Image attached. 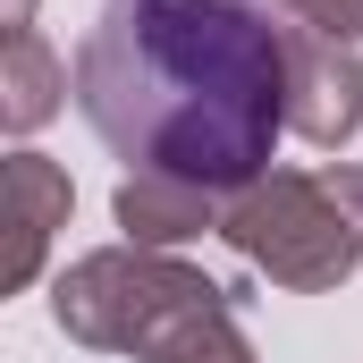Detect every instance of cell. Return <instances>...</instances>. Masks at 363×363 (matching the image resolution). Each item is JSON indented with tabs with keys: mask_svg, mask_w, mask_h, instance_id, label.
<instances>
[{
	"mask_svg": "<svg viewBox=\"0 0 363 363\" xmlns=\"http://www.w3.org/2000/svg\"><path fill=\"white\" fill-rule=\"evenodd\" d=\"M77 110L118 161L245 194L287 135V34L254 0H101L77 43Z\"/></svg>",
	"mask_w": 363,
	"mask_h": 363,
	"instance_id": "1",
	"label": "cell"
},
{
	"mask_svg": "<svg viewBox=\"0 0 363 363\" xmlns=\"http://www.w3.org/2000/svg\"><path fill=\"white\" fill-rule=\"evenodd\" d=\"M228 313V287H211L203 271H186L169 254H144V245H101L85 262H68L51 287V321L93 347V355H135L152 363L178 330Z\"/></svg>",
	"mask_w": 363,
	"mask_h": 363,
	"instance_id": "2",
	"label": "cell"
},
{
	"mask_svg": "<svg viewBox=\"0 0 363 363\" xmlns=\"http://www.w3.org/2000/svg\"><path fill=\"white\" fill-rule=\"evenodd\" d=\"M220 237L254 262L262 279L296 287V296H321V287H347L363 271V228L338 211V194L304 169H271L245 194H228V220Z\"/></svg>",
	"mask_w": 363,
	"mask_h": 363,
	"instance_id": "3",
	"label": "cell"
},
{
	"mask_svg": "<svg viewBox=\"0 0 363 363\" xmlns=\"http://www.w3.org/2000/svg\"><path fill=\"white\" fill-rule=\"evenodd\" d=\"M287 34V127L321 152H338L363 127V60L355 43H330L313 26H279Z\"/></svg>",
	"mask_w": 363,
	"mask_h": 363,
	"instance_id": "4",
	"label": "cell"
},
{
	"mask_svg": "<svg viewBox=\"0 0 363 363\" xmlns=\"http://www.w3.org/2000/svg\"><path fill=\"white\" fill-rule=\"evenodd\" d=\"M0 203H9L0 287L17 296V287H34L43 254H51V237L68 228V203H77V186H68V169H51L43 152H9V161H0Z\"/></svg>",
	"mask_w": 363,
	"mask_h": 363,
	"instance_id": "5",
	"label": "cell"
},
{
	"mask_svg": "<svg viewBox=\"0 0 363 363\" xmlns=\"http://www.w3.org/2000/svg\"><path fill=\"white\" fill-rule=\"evenodd\" d=\"M118 228H127V245H144V254H169L186 237H203V228H220L228 211H220V194H203V186L186 178H152V169H135V178L118 186Z\"/></svg>",
	"mask_w": 363,
	"mask_h": 363,
	"instance_id": "6",
	"label": "cell"
},
{
	"mask_svg": "<svg viewBox=\"0 0 363 363\" xmlns=\"http://www.w3.org/2000/svg\"><path fill=\"white\" fill-rule=\"evenodd\" d=\"M60 93H77V68H68L34 26L0 43V127H9V135H34V127L60 110Z\"/></svg>",
	"mask_w": 363,
	"mask_h": 363,
	"instance_id": "7",
	"label": "cell"
},
{
	"mask_svg": "<svg viewBox=\"0 0 363 363\" xmlns=\"http://www.w3.org/2000/svg\"><path fill=\"white\" fill-rule=\"evenodd\" d=\"M152 363H254V347H245V330H237L228 313H211V321L178 330V338H169Z\"/></svg>",
	"mask_w": 363,
	"mask_h": 363,
	"instance_id": "8",
	"label": "cell"
},
{
	"mask_svg": "<svg viewBox=\"0 0 363 363\" xmlns=\"http://www.w3.org/2000/svg\"><path fill=\"white\" fill-rule=\"evenodd\" d=\"M287 26H313V34H330V43H355L363 34V0H271Z\"/></svg>",
	"mask_w": 363,
	"mask_h": 363,
	"instance_id": "9",
	"label": "cell"
},
{
	"mask_svg": "<svg viewBox=\"0 0 363 363\" xmlns=\"http://www.w3.org/2000/svg\"><path fill=\"white\" fill-rule=\"evenodd\" d=\"M321 186L338 194V211H347V220L363 228V161H338V169H321Z\"/></svg>",
	"mask_w": 363,
	"mask_h": 363,
	"instance_id": "10",
	"label": "cell"
},
{
	"mask_svg": "<svg viewBox=\"0 0 363 363\" xmlns=\"http://www.w3.org/2000/svg\"><path fill=\"white\" fill-rule=\"evenodd\" d=\"M0 26H9V34H26V26H34V0H0Z\"/></svg>",
	"mask_w": 363,
	"mask_h": 363,
	"instance_id": "11",
	"label": "cell"
}]
</instances>
